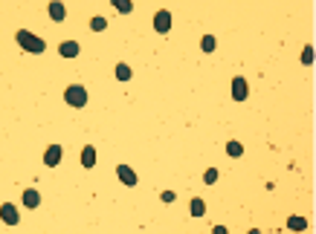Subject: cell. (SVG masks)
I'll list each match as a JSON object with an SVG mask.
<instances>
[{"mask_svg": "<svg viewBox=\"0 0 316 234\" xmlns=\"http://www.w3.org/2000/svg\"><path fill=\"white\" fill-rule=\"evenodd\" d=\"M18 44H20V49H27V52H32V55H41L46 49V41L44 38H38V35H32L29 29H18Z\"/></svg>", "mask_w": 316, "mask_h": 234, "instance_id": "6da1fadb", "label": "cell"}, {"mask_svg": "<svg viewBox=\"0 0 316 234\" xmlns=\"http://www.w3.org/2000/svg\"><path fill=\"white\" fill-rule=\"evenodd\" d=\"M64 101H67L70 107L82 110L84 104H87V90H84L82 84H70V87L64 90Z\"/></svg>", "mask_w": 316, "mask_h": 234, "instance_id": "7a4b0ae2", "label": "cell"}, {"mask_svg": "<svg viewBox=\"0 0 316 234\" xmlns=\"http://www.w3.org/2000/svg\"><path fill=\"white\" fill-rule=\"evenodd\" d=\"M168 29H172V12H168V9H160L157 15H154V32L168 35Z\"/></svg>", "mask_w": 316, "mask_h": 234, "instance_id": "3957f363", "label": "cell"}, {"mask_svg": "<svg viewBox=\"0 0 316 234\" xmlns=\"http://www.w3.org/2000/svg\"><path fill=\"white\" fill-rule=\"evenodd\" d=\"M247 96H250V87H247V78H232V99L235 101H247Z\"/></svg>", "mask_w": 316, "mask_h": 234, "instance_id": "277c9868", "label": "cell"}, {"mask_svg": "<svg viewBox=\"0 0 316 234\" xmlns=\"http://www.w3.org/2000/svg\"><path fill=\"white\" fill-rule=\"evenodd\" d=\"M0 220H3V223L6 225H18V208L12 206V202H3V206H0Z\"/></svg>", "mask_w": 316, "mask_h": 234, "instance_id": "5b68a950", "label": "cell"}, {"mask_svg": "<svg viewBox=\"0 0 316 234\" xmlns=\"http://www.w3.org/2000/svg\"><path fill=\"white\" fill-rule=\"evenodd\" d=\"M61 144H50V148H46L44 151V165L46 168H55V165L61 162Z\"/></svg>", "mask_w": 316, "mask_h": 234, "instance_id": "8992f818", "label": "cell"}, {"mask_svg": "<svg viewBox=\"0 0 316 234\" xmlns=\"http://www.w3.org/2000/svg\"><path fill=\"white\" fill-rule=\"evenodd\" d=\"M116 177L122 180V185H128V188H134L136 185V173L131 165H116Z\"/></svg>", "mask_w": 316, "mask_h": 234, "instance_id": "52a82bcc", "label": "cell"}, {"mask_svg": "<svg viewBox=\"0 0 316 234\" xmlns=\"http://www.w3.org/2000/svg\"><path fill=\"white\" fill-rule=\"evenodd\" d=\"M46 12H50V18H53L55 23H61V20L67 18V9H64V3H61V0H50Z\"/></svg>", "mask_w": 316, "mask_h": 234, "instance_id": "ba28073f", "label": "cell"}, {"mask_svg": "<svg viewBox=\"0 0 316 234\" xmlns=\"http://www.w3.org/2000/svg\"><path fill=\"white\" fill-rule=\"evenodd\" d=\"M79 52H82L79 41H64V44L58 46V55H61V58H76Z\"/></svg>", "mask_w": 316, "mask_h": 234, "instance_id": "9c48e42d", "label": "cell"}, {"mask_svg": "<svg viewBox=\"0 0 316 234\" xmlns=\"http://www.w3.org/2000/svg\"><path fill=\"white\" fill-rule=\"evenodd\" d=\"M20 199H23V206H27V208H38V206H41V194H38L35 188H27Z\"/></svg>", "mask_w": 316, "mask_h": 234, "instance_id": "30bf717a", "label": "cell"}, {"mask_svg": "<svg viewBox=\"0 0 316 234\" xmlns=\"http://www.w3.org/2000/svg\"><path fill=\"white\" fill-rule=\"evenodd\" d=\"M82 165H84V168H93V165H96V148H93V144H84Z\"/></svg>", "mask_w": 316, "mask_h": 234, "instance_id": "8fae6325", "label": "cell"}, {"mask_svg": "<svg viewBox=\"0 0 316 234\" xmlns=\"http://www.w3.org/2000/svg\"><path fill=\"white\" fill-rule=\"evenodd\" d=\"M189 211H191V217H203V214H206V202H203L200 197H195L189 202Z\"/></svg>", "mask_w": 316, "mask_h": 234, "instance_id": "7c38bea8", "label": "cell"}, {"mask_svg": "<svg viewBox=\"0 0 316 234\" xmlns=\"http://www.w3.org/2000/svg\"><path fill=\"white\" fill-rule=\"evenodd\" d=\"M110 3H113V9L122 12V15H131V12H134V3H131V0H110Z\"/></svg>", "mask_w": 316, "mask_h": 234, "instance_id": "4fadbf2b", "label": "cell"}, {"mask_svg": "<svg viewBox=\"0 0 316 234\" xmlns=\"http://www.w3.org/2000/svg\"><path fill=\"white\" fill-rule=\"evenodd\" d=\"M131 75H134V70H131L128 64H116V78L119 81H131Z\"/></svg>", "mask_w": 316, "mask_h": 234, "instance_id": "5bb4252c", "label": "cell"}, {"mask_svg": "<svg viewBox=\"0 0 316 234\" xmlns=\"http://www.w3.org/2000/svg\"><path fill=\"white\" fill-rule=\"evenodd\" d=\"M215 46H217L215 35H203V38H200V49H203V52H215Z\"/></svg>", "mask_w": 316, "mask_h": 234, "instance_id": "9a60e30c", "label": "cell"}, {"mask_svg": "<svg viewBox=\"0 0 316 234\" xmlns=\"http://www.w3.org/2000/svg\"><path fill=\"white\" fill-rule=\"evenodd\" d=\"M287 228H293V231H305V228H307V220H305V217H290V220H287Z\"/></svg>", "mask_w": 316, "mask_h": 234, "instance_id": "2e32d148", "label": "cell"}, {"mask_svg": "<svg viewBox=\"0 0 316 234\" xmlns=\"http://www.w3.org/2000/svg\"><path fill=\"white\" fill-rule=\"evenodd\" d=\"M226 153H229V156H232V159H238V156H241V153H244V144L241 142H226Z\"/></svg>", "mask_w": 316, "mask_h": 234, "instance_id": "e0dca14e", "label": "cell"}, {"mask_svg": "<svg viewBox=\"0 0 316 234\" xmlns=\"http://www.w3.org/2000/svg\"><path fill=\"white\" fill-rule=\"evenodd\" d=\"M90 29L93 32H102V29H108V20L102 18V15H96V18L90 20Z\"/></svg>", "mask_w": 316, "mask_h": 234, "instance_id": "ac0fdd59", "label": "cell"}, {"mask_svg": "<svg viewBox=\"0 0 316 234\" xmlns=\"http://www.w3.org/2000/svg\"><path fill=\"white\" fill-rule=\"evenodd\" d=\"M302 64H305V67H310V64H313V46H310V44L302 49Z\"/></svg>", "mask_w": 316, "mask_h": 234, "instance_id": "d6986e66", "label": "cell"}, {"mask_svg": "<svg viewBox=\"0 0 316 234\" xmlns=\"http://www.w3.org/2000/svg\"><path fill=\"white\" fill-rule=\"evenodd\" d=\"M203 182H206V185H215V182H217V171H215V168H209V171L203 173Z\"/></svg>", "mask_w": 316, "mask_h": 234, "instance_id": "ffe728a7", "label": "cell"}, {"mask_svg": "<svg viewBox=\"0 0 316 234\" xmlns=\"http://www.w3.org/2000/svg\"><path fill=\"white\" fill-rule=\"evenodd\" d=\"M174 197H177L174 191H163V194H160V199H163V202H174Z\"/></svg>", "mask_w": 316, "mask_h": 234, "instance_id": "44dd1931", "label": "cell"}, {"mask_svg": "<svg viewBox=\"0 0 316 234\" xmlns=\"http://www.w3.org/2000/svg\"><path fill=\"white\" fill-rule=\"evenodd\" d=\"M212 234H229V231H226V225H215V228H212Z\"/></svg>", "mask_w": 316, "mask_h": 234, "instance_id": "7402d4cb", "label": "cell"}, {"mask_svg": "<svg viewBox=\"0 0 316 234\" xmlns=\"http://www.w3.org/2000/svg\"><path fill=\"white\" fill-rule=\"evenodd\" d=\"M250 234H261V231H258V228H250Z\"/></svg>", "mask_w": 316, "mask_h": 234, "instance_id": "603a6c76", "label": "cell"}]
</instances>
